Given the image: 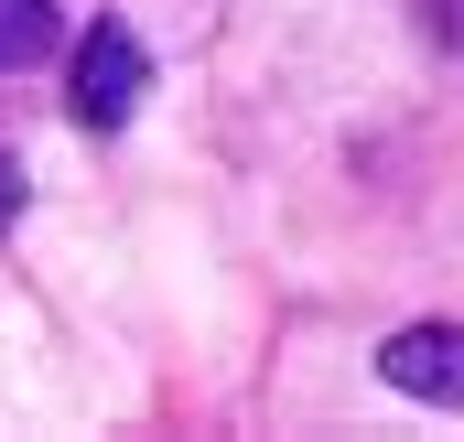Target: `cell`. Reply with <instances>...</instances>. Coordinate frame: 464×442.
I'll use <instances>...</instances> for the list:
<instances>
[{
  "instance_id": "cell-1",
  "label": "cell",
  "mask_w": 464,
  "mask_h": 442,
  "mask_svg": "<svg viewBox=\"0 0 464 442\" xmlns=\"http://www.w3.org/2000/svg\"><path fill=\"white\" fill-rule=\"evenodd\" d=\"M140 87H151V65H140L130 22H98V33L76 43V119H87V130H119V119L140 109Z\"/></svg>"
},
{
  "instance_id": "cell-3",
  "label": "cell",
  "mask_w": 464,
  "mask_h": 442,
  "mask_svg": "<svg viewBox=\"0 0 464 442\" xmlns=\"http://www.w3.org/2000/svg\"><path fill=\"white\" fill-rule=\"evenodd\" d=\"M54 54V0H0V65H44Z\"/></svg>"
},
{
  "instance_id": "cell-4",
  "label": "cell",
  "mask_w": 464,
  "mask_h": 442,
  "mask_svg": "<svg viewBox=\"0 0 464 442\" xmlns=\"http://www.w3.org/2000/svg\"><path fill=\"white\" fill-rule=\"evenodd\" d=\"M22 216V162H0V226Z\"/></svg>"
},
{
  "instance_id": "cell-2",
  "label": "cell",
  "mask_w": 464,
  "mask_h": 442,
  "mask_svg": "<svg viewBox=\"0 0 464 442\" xmlns=\"http://www.w3.org/2000/svg\"><path fill=\"white\" fill-rule=\"evenodd\" d=\"M378 378L389 389H411V399H432V410H464V324H411L378 345Z\"/></svg>"
}]
</instances>
